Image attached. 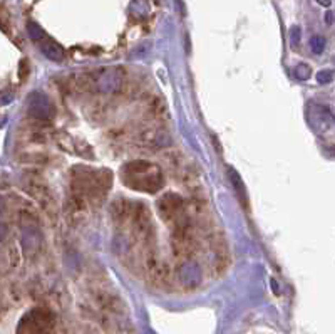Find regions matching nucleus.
Listing matches in <instances>:
<instances>
[{"mask_svg": "<svg viewBox=\"0 0 335 334\" xmlns=\"http://www.w3.org/2000/svg\"><path fill=\"white\" fill-rule=\"evenodd\" d=\"M54 332V316L44 307L27 311L19 321L15 334H52Z\"/></svg>", "mask_w": 335, "mask_h": 334, "instance_id": "f03ea898", "label": "nucleus"}, {"mask_svg": "<svg viewBox=\"0 0 335 334\" xmlns=\"http://www.w3.org/2000/svg\"><path fill=\"white\" fill-rule=\"evenodd\" d=\"M121 176L123 181L129 188L138 192L154 193L159 188H163L164 185L163 171L159 170V166L143 160L131 161V163L124 165Z\"/></svg>", "mask_w": 335, "mask_h": 334, "instance_id": "f257e3e1", "label": "nucleus"}, {"mask_svg": "<svg viewBox=\"0 0 335 334\" xmlns=\"http://www.w3.org/2000/svg\"><path fill=\"white\" fill-rule=\"evenodd\" d=\"M27 32H29V35H30V39L35 40V42H42V40L45 39L44 30H42L35 22H29V25H27Z\"/></svg>", "mask_w": 335, "mask_h": 334, "instance_id": "1a4fd4ad", "label": "nucleus"}, {"mask_svg": "<svg viewBox=\"0 0 335 334\" xmlns=\"http://www.w3.org/2000/svg\"><path fill=\"white\" fill-rule=\"evenodd\" d=\"M178 279L185 287H196L201 282V270L200 265L193 260H188L178 269Z\"/></svg>", "mask_w": 335, "mask_h": 334, "instance_id": "20e7f679", "label": "nucleus"}, {"mask_svg": "<svg viewBox=\"0 0 335 334\" xmlns=\"http://www.w3.org/2000/svg\"><path fill=\"white\" fill-rule=\"evenodd\" d=\"M300 35H302L300 27H292V30H290V42L297 45L298 42H300Z\"/></svg>", "mask_w": 335, "mask_h": 334, "instance_id": "ddd939ff", "label": "nucleus"}, {"mask_svg": "<svg viewBox=\"0 0 335 334\" xmlns=\"http://www.w3.org/2000/svg\"><path fill=\"white\" fill-rule=\"evenodd\" d=\"M148 12H149L148 0H134L131 4V14L136 15V17H146Z\"/></svg>", "mask_w": 335, "mask_h": 334, "instance_id": "6e6552de", "label": "nucleus"}, {"mask_svg": "<svg viewBox=\"0 0 335 334\" xmlns=\"http://www.w3.org/2000/svg\"><path fill=\"white\" fill-rule=\"evenodd\" d=\"M228 173H230V180H232L235 190H237V195L240 198V202H242L243 207L247 208L248 207V193H247V188H245V183H243L242 176H240L233 168H228Z\"/></svg>", "mask_w": 335, "mask_h": 334, "instance_id": "0eeeda50", "label": "nucleus"}, {"mask_svg": "<svg viewBox=\"0 0 335 334\" xmlns=\"http://www.w3.org/2000/svg\"><path fill=\"white\" fill-rule=\"evenodd\" d=\"M99 87L102 92H113L119 87V72L118 71H106L99 79Z\"/></svg>", "mask_w": 335, "mask_h": 334, "instance_id": "423d86ee", "label": "nucleus"}, {"mask_svg": "<svg viewBox=\"0 0 335 334\" xmlns=\"http://www.w3.org/2000/svg\"><path fill=\"white\" fill-rule=\"evenodd\" d=\"M293 74H295L297 79H300V81H307L308 77L312 76L310 66H307V64H298V66L295 67V71H293Z\"/></svg>", "mask_w": 335, "mask_h": 334, "instance_id": "9b49d317", "label": "nucleus"}, {"mask_svg": "<svg viewBox=\"0 0 335 334\" xmlns=\"http://www.w3.org/2000/svg\"><path fill=\"white\" fill-rule=\"evenodd\" d=\"M40 51H42V54L47 57V59H50V61H54V62H61L62 59H64V56H66L64 47H62L59 42H55V40H50V39L42 40V42H40Z\"/></svg>", "mask_w": 335, "mask_h": 334, "instance_id": "39448f33", "label": "nucleus"}, {"mask_svg": "<svg viewBox=\"0 0 335 334\" xmlns=\"http://www.w3.org/2000/svg\"><path fill=\"white\" fill-rule=\"evenodd\" d=\"M29 113L35 119H49L52 114V104L49 98L42 92H32L29 98Z\"/></svg>", "mask_w": 335, "mask_h": 334, "instance_id": "7ed1b4c3", "label": "nucleus"}, {"mask_svg": "<svg viewBox=\"0 0 335 334\" xmlns=\"http://www.w3.org/2000/svg\"><path fill=\"white\" fill-rule=\"evenodd\" d=\"M310 49L313 54H322L323 49H325V39L320 37V35H313L310 39Z\"/></svg>", "mask_w": 335, "mask_h": 334, "instance_id": "9d476101", "label": "nucleus"}, {"mask_svg": "<svg viewBox=\"0 0 335 334\" xmlns=\"http://www.w3.org/2000/svg\"><path fill=\"white\" fill-rule=\"evenodd\" d=\"M317 2L320 4V5H323V7H330L332 0H317Z\"/></svg>", "mask_w": 335, "mask_h": 334, "instance_id": "4468645a", "label": "nucleus"}, {"mask_svg": "<svg viewBox=\"0 0 335 334\" xmlns=\"http://www.w3.org/2000/svg\"><path fill=\"white\" fill-rule=\"evenodd\" d=\"M332 79H333V72L330 69H323L317 74V81L320 84H328V82H332Z\"/></svg>", "mask_w": 335, "mask_h": 334, "instance_id": "f8f14e48", "label": "nucleus"}]
</instances>
